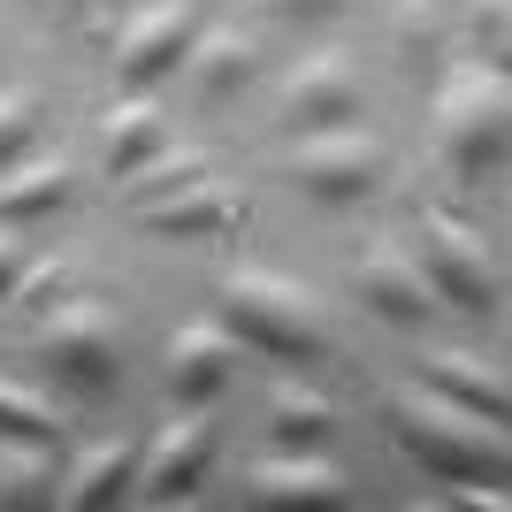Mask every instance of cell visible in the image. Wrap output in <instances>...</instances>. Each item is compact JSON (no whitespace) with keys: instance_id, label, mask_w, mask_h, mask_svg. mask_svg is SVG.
Segmentation results:
<instances>
[{"instance_id":"obj_1","label":"cell","mask_w":512,"mask_h":512,"mask_svg":"<svg viewBox=\"0 0 512 512\" xmlns=\"http://www.w3.org/2000/svg\"><path fill=\"white\" fill-rule=\"evenodd\" d=\"M383 421H390V436H398L428 474H444V482H474V474L497 482V474L512 467L505 421L459 406V398H444V390H428V383H398L383 398Z\"/></svg>"},{"instance_id":"obj_2","label":"cell","mask_w":512,"mask_h":512,"mask_svg":"<svg viewBox=\"0 0 512 512\" xmlns=\"http://www.w3.org/2000/svg\"><path fill=\"white\" fill-rule=\"evenodd\" d=\"M222 321H230L237 344H260L268 360L314 367L329 352V321H321L314 291L299 276H283V268H260V260L222 276Z\"/></svg>"},{"instance_id":"obj_3","label":"cell","mask_w":512,"mask_h":512,"mask_svg":"<svg viewBox=\"0 0 512 512\" xmlns=\"http://www.w3.org/2000/svg\"><path fill=\"white\" fill-rule=\"evenodd\" d=\"M505 138H512V92L497 62H451L436 85V146H444L459 184L505 169Z\"/></svg>"},{"instance_id":"obj_4","label":"cell","mask_w":512,"mask_h":512,"mask_svg":"<svg viewBox=\"0 0 512 512\" xmlns=\"http://www.w3.org/2000/svg\"><path fill=\"white\" fill-rule=\"evenodd\" d=\"M39 367L69 398H107V390L123 383V321L107 314L100 299H69L39 321V337H31Z\"/></svg>"},{"instance_id":"obj_5","label":"cell","mask_w":512,"mask_h":512,"mask_svg":"<svg viewBox=\"0 0 512 512\" xmlns=\"http://www.w3.org/2000/svg\"><path fill=\"white\" fill-rule=\"evenodd\" d=\"M421 260L436 299H451L459 314H497V260L474 222H459L451 207H421Z\"/></svg>"},{"instance_id":"obj_6","label":"cell","mask_w":512,"mask_h":512,"mask_svg":"<svg viewBox=\"0 0 512 512\" xmlns=\"http://www.w3.org/2000/svg\"><path fill=\"white\" fill-rule=\"evenodd\" d=\"M291 176L299 192L329 199V207H352L383 184V138L360 123H329V130H306L299 153H291Z\"/></svg>"},{"instance_id":"obj_7","label":"cell","mask_w":512,"mask_h":512,"mask_svg":"<svg viewBox=\"0 0 512 512\" xmlns=\"http://www.w3.org/2000/svg\"><path fill=\"white\" fill-rule=\"evenodd\" d=\"M199 39V8L192 0H153V8H138L123 31V46H115V77H123L130 92L161 85V77H176L184 69V46Z\"/></svg>"},{"instance_id":"obj_8","label":"cell","mask_w":512,"mask_h":512,"mask_svg":"<svg viewBox=\"0 0 512 512\" xmlns=\"http://www.w3.org/2000/svg\"><path fill=\"white\" fill-rule=\"evenodd\" d=\"M138 230L153 237H222L245 222V192L237 184H222V176H192V184H176V192H153L138 199Z\"/></svg>"},{"instance_id":"obj_9","label":"cell","mask_w":512,"mask_h":512,"mask_svg":"<svg viewBox=\"0 0 512 512\" xmlns=\"http://www.w3.org/2000/svg\"><path fill=\"white\" fill-rule=\"evenodd\" d=\"M245 497L253 505H299V512H329L352 497V482H344V467H329V459H314V451H268V459H253L245 467Z\"/></svg>"},{"instance_id":"obj_10","label":"cell","mask_w":512,"mask_h":512,"mask_svg":"<svg viewBox=\"0 0 512 512\" xmlns=\"http://www.w3.org/2000/svg\"><path fill=\"white\" fill-rule=\"evenodd\" d=\"M360 69L344 54H306L283 85V130H329V123H352L360 115Z\"/></svg>"},{"instance_id":"obj_11","label":"cell","mask_w":512,"mask_h":512,"mask_svg":"<svg viewBox=\"0 0 512 512\" xmlns=\"http://www.w3.org/2000/svg\"><path fill=\"white\" fill-rule=\"evenodd\" d=\"M352 276H360V299L375 306L383 321H398V329H421L428 306H436V291H428V276H421V260H413L398 237H375Z\"/></svg>"},{"instance_id":"obj_12","label":"cell","mask_w":512,"mask_h":512,"mask_svg":"<svg viewBox=\"0 0 512 512\" xmlns=\"http://www.w3.org/2000/svg\"><path fill=\"white\" fill-rule=\"evenodd\" d=\"M237 375V337L222 329V321H184L169 337V398L176 406H207V398H222Z\"/></svg>"},{"instance_id":"obj_13","label":"cell","mask_w":512,"mask_h":512,"mask_svg":"<svg viewBox=\"0 0 512 512\" xmlns=\"http://www.w3.org/2000/svg\"><path fill=\"white\" fill-rule=\"evenodd\" d=\"M207 459H214V421L184 413V421H169L161 436H153V451L138 459V482H146L153 505H176V497H192V490H199Z\"/></svg>"},{"instance_id":"obj_14","label":"cell","mask_w":512,"mask_h":512,"mask_svg":"<svg viewBox=\"0 0 512 512\" xmlns=\"http://www.w3.org/2000/svg\"><path fill=\"white\" fill-rule=\"evenodd\" d=\"M260 46L237 31V23H199V39L184 46V77H192V100L199 107H230L237 85L253 77Z\"/></svg>"},{"instance_id":"obj_15","label":"cell","mask_w":512,"mask_h":512,"mask_svg":"<svg viewBox=\"0 0 512 512\" xmlns=\"http://www.w3.org/2000/svg\"><path fill=\"white\" fill-rule=\"evenodd\" d=\"M428 390H444V398H459V406H474V413H490V421H505V413H512L505 367L482 360V352H467V344L428 352Z\"/></svg>"},{"instance_id":"obj_16","label":"cell","mask_w":512,"mask_h":512,"mask_svg":"<svg viewBox=\"0 0 512 512\" xmlns=\"http://www.w3.org/2000/svg\"><path fill=\"white\" fill-rule=\"evenodd\" d=\"M69 199V153H23L0 169V222H39Z\"/></svg>"},{"instance_id":"obj_17","label":"cell","mask_w":512,"mask_h":512,"mask_svg":"<svg viewBox=\"0 0 512 512\" xmlns=\"http://www.w3.org/2000/svg\"><path fill=\"white\" fill-rule=\"evenodd\" d=\"M161 146H169V123H161V107H153L146 92H123V100L100 115V153H107L115 176H130L146 153H161Z\"/></svg>"},{"instance_id":"obj_18","label":"cell","mask_w":512,"mask_h":512,"mask_svg":"<svg viewBox=\"0 0 512 512\" xmlns=\"http://www.w3.org/2000/svg\"><path fill=\"white\" fill-rule=\"evenodd\" d=\"M62 497V467H54V444H31V436H0V505L8 512H39Z\"/></svg>"},{"instance_id":"obj_19","label":"cell","mask_w":512,"mask_h":512,"mask_svg":"<svg viewBox=\"0 0 512 512\" xmlns=\"http://www.w3.org/2000/svg\"><path fill=\"white\" fill-rule=\"evenodd\" d=\"M130 482H138V451L130 444H92L85 459L62 474V505L69 512H100V505H115Z\"/></svg>"},{"instance_id":"obj_20","label":"cell","mask_w":512,"mask_h":512,"mask_svg":"<svg viewBox=\"0 0 512 512\" xmlns=\"http://www.w3.org/2000/svg\"><path fill=\"white\" fill-rule=\"evenodd\" d=\"M329 421H337V406H329L321 390L276 383V398H268V428H276V444H283V451H314L321 436H329Z\"/></svg>"},{"instance_id":"obj_21","label":"cell","mask_w":512,"mask_h":512,"mask_svg":"<svg viewBox=\"0 0 512 512\" xmlns=\"http://www.w3.org/2000/svg\"><path fill=\"white\" fill-rule=\"evenodd\" d=\"M192 176H207V153L199 146H161V153H146V161H138V169L130 176H115V192L130 199V207H138V199H153V192H176V184H192Z\"/></svg>"},{"instance_id":"obj_22","label":"cell","mask_w":512,"mask_h":512,"mask_svg":"<svg viewBox=\"0 0 512 512\" xmlns=\"http://www.w3.org/2000/svg\"><path fill=\"white\" fill-rule=\"evenodd\" d=\"M0 436H31V444H62V413L46 406L39 390H23L0 375Z\"/></svg>"},{"instance_id":"obj_23","label":"cell","mask_w":512,"mask_h":512,"mask_svg":"<svg viewBox=\"0 0 512 512\" xmlns=\"http://www.w3.org/2000/svg\"><path fill=\"white\" fill-rule=\"evenodd\" d=\"M39 123H46V107H39V92H31V85H8V92H0V169L39 146Z\"/></svg>"},{"instance_id":"obj_24","label":"cell","mask_w":512,"mask_h":512,"mask_svg":"<svg viewBox=\"0 0 512 512\" xmlns=\"http://www.w3.org/2000/svg\"><path fill=\"white\" fill-rule=\"evenodd\" d=\"M398 39H406L421 62H436V46H444V16H436V0H398Z\"/></svg>"},{"instance_id":"obj_25","label":"cell","mask_w":512,"mask_h":512,"mask_svg":"<svg viewBox=\"0 0 512 512\" xmlns=\"http://www.w3.org/2000/svg\"><path fill=\"white\" fill-rule=\"evenodd\" d=\"M467 23H474V39H482V54H505V39H512V0H467Z\"/></svg>"},{"instance_id":"obj_26","label":"cell","mask_w":512,"mask_h":512,"mask_svg":"<svg viewBox=\"0 0 512 512\" xmlns=\"http://www.w3.org/2000/svg\"><path fill=\"white\" fill-rule=\"evenodd\" d=\"M16 276H23V237H16V222H0V306H8Z\"/></svg>"},{"instance_id":"obj_27","label":"cell","mask_w":512,"mask_h":512,"mask_svg":"<svg viewBox=\"0 0 512 512\" xmlns=\"http://www.w3.org/2000/svg\"><path fill=\"white\" fill-rule=\"evenodd\" d=\"M268 8H276V16H337L344 0H268Z\"/></svg>"}]
</instances>
